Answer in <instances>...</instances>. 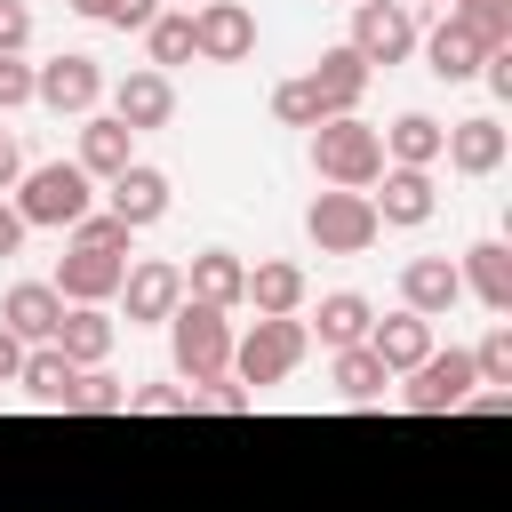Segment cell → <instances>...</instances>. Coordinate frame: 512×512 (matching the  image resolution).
<instances>
[{"mask_svg":"<svg viewBox=\"0 0 512 512\" xmlns=\"http://www.w3.org/2000/svg\"><path fill=\"white\" fill-rule=\"evenodd\" d=\"M8 208L24 216V232H72L88 208H96V184L72 168V160H32L8 192Z\"/></svg>","mask_w":512,"mask_h":512,"instance_id":"obj_1","label":"cell"},{"mask_svg":"<svg viewBox=\"0 0 512 512\" xmlns=\"http://www.w3.org/2000/svg\"><path fill=\"white\" fill-rule=\"evenodd\" d=\"M456 280H464V296H480V312H496V320L512 312V248L504 240H472Z\"/></svg>","mask_w":512,"mask_h":512,"instance_id":"obj_20","label":"cell"},{"mask_svg":"<svg viewBox=\"0 0 512 512\" xmlns=\"http://www.w3.org/2000/svg\"><path fill=\"white\" fill-rule=\"evenodd\" d=\"M440 16H456L480 48H512V0H448Z\"/></svg>","mask_w":512,"mask_h":512,"instance_id":"obj_31","label":"cell"},{"mask_svg":"<svg viewBox=\"0 0 512 512\" xmlns=\"http://www.w3.org/2000/svg\"><path fill=\"white\" fill-rule=\"evenodd\" d=\"M24 168H32V160H24V144H16L8 128H0V200L16 192V176H24Z\"/></svg>","mask_w":512,"mask_h":512,"instance_id":"obj_41","label":"cell"},{"mask_svg":"<svg viewBox=\"0 0 512 512\" xmlns=\"http://www.w3.org/2000/svg\"><path fill=\"white\" fill-rule=\"evenodd\" d=\"M464 408H472V416H512V392H472Z\"/></svg>","mask_w":512,"mask_h":512,"instance_id":"obj_43","label":"cell"},{"mask_svg":"<svg viewBox=\"0 0 512 512\" xmlns=\"http://www.w3.org/2000/svg\"><path fill=\"white\" fill-rule=\"evenodd\" d=\"M192 56L200 64H248L256 56V16L240 0H200L192 8Z\"/></svg>","mask_w":512,"mask_h":512,"instance_id":"obj_11","label":"cell"},{"mask_svg":"<svg viewBox=\"0 0 512 512\" xmlns=\"http://www.w3.org/2000/svg\"><path fill=\"white\" fill-rule=\"evenodd\" d=\"M72 16H88V24H112V0H64Z\"/></svg>","mask_w":512,"mask_h":512,"instance_id":"obj_45","label":"cell"},{"mask_svg":"<svg viewBox=\"0 0 512 512\" xmlns=\"http://www.w3.org/2000/svg\"><path fill=\"white\" fill-rule=\"evenodd\" d=\"M176 8H200V0H176Z\"/></svg>","mask_w":512,"mask_h":512,"instance_id":"obj_47","label":"cell"},{"mask_svg":"<svg viewBox=\"0 0 512 512\" xmlns=\"http://www.w3.org/2000/svg\"><path fill=\"white\" fill-rule=\"evenodd\" d=\"M272 120H280V128H304V136H312V128L328 120V104H320V88H312V80L296 72V80H280V88H272Z\"/></svg>","mask_w":512,"mask_h":512,"instance_id":"obj_32","label":"cell"},{"mask_svg":"<svg viewBox=\"0 0 512 512\" xmlns=\"http://www.w3.org/2000/svg\"><path fill=\"white\" fill-rule=\"evenodd\" d=\"M32 104L56 112V120H88V112L104 104V64H96L88 48H64V56L32 64Z\"/></svg>","mask_w":512,"mask_h":512,"instance_id":"obj_5","label":"cell"},{"mask_svg":"<svg viewBox=\"0 0 512 512\" xmlns=\"http://www.w3.org/2000/svg\"><path fill=\"white\" fill-rule=\"evenodd\" d=\"M128 408V384L112 376V368H80V384H72V416H120Z\"/></svg>","mask_w":512,"mask_h":512,"instance_id":"obj_34","label":"cell"},{"mask_svg":"<svg viewBox=\"0 0 512 512\" xmlns=\"http://www.w3.org/2000/svg\"><path fill=\"white\" fill-rule=\"evenodd\" d=\"M240 304H256V320H304L312 280H304L296 256H264V264H248V296Z\"/></svg>","mask_w":512,"mask_h":512,"instance_id":"obj_14","label":"cell"},{"mask_svg":"<svg viewBox=\"0 0 512 512\" xmlns=\"http://www.w3.org/2000/svg\"><path fill=\"white\" fill-rule=\"evenodd\" d=\"M456 304H464V280H456L448 256H408V264H400V312H416V320H448Z\"/></svg>","mask_w":512,"mask_h":512,"instance_id":"obj_16","label":"cell"},{"mask_svg":"<svg viewBox=\"0 0 512 512\" xmlns=\"http://www.w3.org/2000/svg\"><path fill=\"white\" fill-rule=\"evenodd\" d=\"M16 248H24V216H16V208H8V200H0V264H8V256H16Z\"/></svg>","mask_w":512,"mask_h":512,"instance_id":"obj_42","label":"cell"},{"mask_svg":"<svg viewBox=\"0 0 512 512\" xmlns=\"http://www.w3.org/2000/svg\"><path fill=\"white\" fill-rule=\"evenodd\" d=\"M120 416H192V392L184 384H128V408Z\"/></svg>","mask_w":512,"mask_h":512,"instance_id":"obj_36","label":"cell"},{"mask_svg":"<svg viewBox=\"0 0 512 512\" xmlns=\"http://www.w3.org/2000/svg\"><path fill=\"white\" fill-rule=\"evenodd\" d=\"M472 376H480V392H512V320H496L472 344Z\"/></svg>","mask_w":512,"mask_h":512,"instance_id":"obj_33","label":"cell"},{"mask_svg":"<svg viewBox=\"0 0 512 512\" xmlns=\"http://www.w3.org/2000/svg\"><path fill=\"white\" fill-rule=\"evenodd\" d=\"M128 160H136V136H128L112 112H88V120H80V152H72V168H80L88 184H112Z\"/></svg>","mask_w":512,"mask_h":512,"instance_id":"obj_19","label":"cell"},{"mask_svg":"<svg viewBox=\"0 0 512 512\" xmlns=\"http://www.w3.org/2000/svg\"><path fill=\"white\" fill-rule=\"evenodd\" d=\"M368 328H376V304H368L360 288H328V296H320V312L304 320V336H320L328 352H352V344H368Z\"/></svg>","mask_w":512,"mask_h":512,"instance_id":"obj_22","label":"cell"},{"mask_svg":"<svg viewBox=\"0 0 512 512\" xmlns=\"http://www.w3.org/2000/svg\"><path fill=\"white\" fill-rule=\"evenodd\" d=\"M168 368H176L184 392L208 384V376H232V312L184 296V304L168 312Z\"/></svg>","mask_w":512,"mask_h":512,"instance_id":"obj_2","label":"cell"},{"mask_svg":"<svg viewBox=\"0 0 512 512\" xmlns=\"http://www.w3.org/2000/svg\"><path fill=\"white\" fill-rule=\"evenodd\" d=\"M16 368H24V344L0 328V384H16Z\"/></svg>","mask_w":512,"mask_h":512,"instance_id":"obj_44","label":"cell"},{"mask_svg":"<svg viewBox=\"0 0 512 512\" xmlns=\"http://www.w3.org/2000/svg\"><path fill=\"white\" fill-rule=\"evenodd\" d=\"M328 384H336V400H344V408H376V400L392 392V376H384V360H376L368 344L328 352Z\"/></svg>","mask_w":512,"mask_h":512,"instance_id":"obj_29","label":"cell"},{"mask_svg":"<svg viewBox=\"0 0 512 512\" xmlns=\"http://www.w3.org/2000/svg\"><path fill=\"white\" fill-rule=\"evenodd\" d=\"M192 408H224V416H240V408H256V392L232 384V376H208V384H192Z\"/></svg>","mask_w":512,"mask_h":512,"instance_id":"obj_37","label":"cell"},{"mask_svg":"<svg viewBox=\"0 0 512 512\" xmlns=\"http://www.w3.org/2000/svg\"><path fill=\"white\" fill-rule=\"evenodd\" d=\"M312 168H320L328 192H368V184L384 176V136H376L360 112H336V120L312 128Z\"/></svg>","mask_w":512,"mask_h":512,"instance_id":"obj_3","label":"cell"},{"mask_svg":"<svg viewBox=\"0 0 512 512\" xmlns=\"http://www.w3.org/2000/svg\"><path fill=\"white\" fill-rule=\"evenodd\" d=\"M376 208H368V192H312V208H304V240L320 248V256H368L376 248Z\"/></svg>","mask_w":512,"mask_h":512,"instance_id":"obj_6","label":"cell"},{"mask_svg":"<svg viewBox=\"0 0 512 512\" xmlns=\"http://www.w3.org/2000/svg\"><path fill=\"white\" fill-rule=\"evenodd\" d=\"M120 304H128V328H168V312L184 304V264H168V256H136L128 280H120Z\"/></svg>","mask_w":512,"mask_h":512,"instance_id":"obj_13","label":"cell"},{"mask_svg":"<svg viewBox=\"0 0 512 512\" xmlns=\"http://www.w3.org/2000/svg\"><path fill=\"white\" fill-rule=\"evenodd\" d=\"M344 8H352V0H344Z\"/></svg>","mask_w":512,"mask_h":512,"instance_id":"obj_48","label":"cell"},{"mask_svg":"<svg viewBox=\"0 0 512 512\" xmlns=\"http://www.w3.org/2000/svg\"><path fill=\"white\" fill-rule=\"evenodd\" d=\"M368 352H376V360H384V376L400 384V376H408L424 352H440V344H432V320H416V312H376Z\"/></svg>","mask_w":512,"mask_h":512,"instance_id":"obj_23","label":"cell"},{"mask_svg":"<svg viewBox=\"0 0 512 512\" xmlns=\"http://www.w3.org/2000/svg\"><path fill=\"white\" fill-rule=\"evenodd\" d=\"M160 16V0H112V32H144Z\"/></svg>","mask_w":512,"mask_h":512,"instance_id":"obj_40","label":"cell"},{"mask_svg":"<svg viewBox=\"0 0 512 512\" xmlns=\"http://www.w3.org/2000/svg\"><path fill=\"white\" fill-rule=\"evenodd\" d=\"M416 48H424V72H432V80H448V88H456V80H480V56H488L456 16H440L432 32H416Z\"/></svg>","mask_w":512,"mask_h":512,"instance_id":"obj_24","label":"cell"},{"mask_svg":"<svg viewBox=\"0 0 512 512\" xmlns=\"http://www.w3.org/2000/svg\"><path fill=\"white\" fill-rule=\"evenodd\" d=\"M72 384H80V368H72L56 344H32L24 368H16V392H24L32 408H64V416H72Z\"/></svg>","mask_w":512,"mask_h":512,"instance_id":"obj_27","label":"cell"},{"mask_svg":"<svg viewBox=\"0 0 512 512\" xmlns=\"http://www.w3.org/2000/svg\"><path fill=\"white\" fill-rule=\"evenodd\" d=\"M304 80L320 88V104H328V120H336V112H360V96H368V80H376V72L336 40V48H320V56H312V72H304Z\"/></svg>","mask_w":512,"mask_h":512,"instance_id":"obj_25","label":"cell"},{"mask_svg":"<svg viewBox=\"0 0 512 512\" xmlns=\"http://www.w3.org/2000/svg\"><path fill=\"white\" fill-rule=\"evenodd\" d=\"M376 136H384V168H440V144H448V128L432 112H400Z\"/></svg>","mask_w":512,"mask_h":512,"instance_id":"obj_28","label":"cell"},{"mask_svg":"<svg viewBox=\"0 0 512 512\" xmlns=\"http://www.w3.org/2000/svg\"><path fill=\"white\" fill-rule=\"evenodd\" d=\"M112 120H120L128 136L168 128V120H176V80H168V72H152V64H144V72H128V80L112 88Z\"/></svg>","mask_w":512,"mask_h":512,"instance_id":"obj_15","label":"cell"},{"mask_svg":"<svg viewBox=\"0 0 512 512\" xmlns=\"http://www.w3.org/2000/svg\"><path fill=\"white\" fill-rule=\"evenodd\" d=\"M184 296H192V304H216V312H240V296H248V264H240L232 248H200V256L184 264Z\"/></svg>","mask_w":512,"mask_h":512,"instance_id":"obj_21","label":"cell"},{"mask_svg":"<svg viewBox=\"0 0 512 512\" xmlns=\"http://www.w3.org/2000/svg\"><path fill=\"white\" fill-rule=\"evenodd\" d=\"M112 336H120V320H112L104 304H64V320H56V352H64L72 368H104Z\"/></svg>","mask_w":512,"mask_h":512,"instance_id":"obj_26","label":"cell"},{"mask_svg":"<svg viewBox=\"0 0 512 512\" xmlns=\"http://www.w3.org/2000/svg\"><path fill=\"white\" fill-rule=\"evenodd\" d=\"M440 160H448L456 176H496V168H504V120H496V112L448 120V144H440Z\"/></svg>","mask_w":512,"mask_h":512,"instance_id":"obj_18","label":"cell"},{"mask_svg":"<svg viewBox=\"0 0 512 512\" xmlns=\"http://www.w3.org/2000/svg\"><path fill=\"white\" fill-rule=\"evenodd\" d=\"M120 280H128V256H104V248H80V240H64V256L48 272V288L64 304H112Z\"/></svg>","mask_w":512,"mask_h":512,"instance_id":"obj_12","label":"cell"},{"mask_svg":"<svg viewBox=\"0 0 512 512\" xmlns=\"http://www.w3.org/2000/svg\"><path fill=\"white\" fill-rule=\"evenodd\" d=\"M144 64L168 72V64H192V8H160L144 24Z\"/></svg>","mask_w":512,"mask_h":512,"instance_id":"obj_30","label":"cell"},{"mask_svg":"<svg viewBox=\"0 0 512 512\" xmlns=\"http://www.w3.org/2000/svg\"><path fill=\"white\" fill-rule=\"evenodd\" d=\"M72 240H80V248H104V256H136V232H128L120 216H104V208H88V216L72 224Z\"/></svg>","mask_w":512,"mask_h":512,"instance_id":"obj_35","label":"cell"},{"mask_svg":"<svg viewBox=\"0 0 512 512\" xmlns=\"http://www.w3.org/2000/svg\"><path fill=\"white\" fill-rule=\"evenodd\" d=\"M96 200H104V216H120L128 232H152V224L168 216L176 184H168V168H152V160H128V168H120V176H112Z\"/></svg>","mask_w":512,"mask_h":512,"instance_id":"obj_9","label":"cell"},{"mask_svg":"<svg viewBox=\"0 0 512 512\" xmlns=\"http://www.w3.org/2000/svg\"><path fill=\"white\" fill-rule=\"evenodd\" d=\"M304 352H312L304 320H256L248 336H232V384L272 392V384H288V376L304 368Z\"/></svg>","mask_w":512,"mask_h":512,"instance_id":"obj_4","label":"cell"},{"mask_svg":"<svg viewBox=\"0 0 512 512\" xmlns=\"http://www.w3.org/2000/svg\"><path fill=\"white\" fill-rule=\"evenodd\" d=\"M416 8H448V0H416Z\"/></svg>","mask_w":512,"mask_h":512,"instance_id":"obj_46","label":"cell"},{"mask_svg":"<svg viewBox=\"0 0 512 512\" xmlns=\"http://www.w3.org/2000/svg\"><path fill=\"white\" fill-rule=\"evenodd\" d=\"M472 392H480L472 352H424V360L400 376V408H408V416H456Z\"/></svg>","mask_w":512,"mask_h":512,"instance_id":"obj_8","label":"cell"},{"mask_svg":"<svg viewBox=\"0 0 512 512\" xmlns=\"http://www.w3.org/2000/svg\"><path fill=\"white\" fill-rule=\"evenodd\" d=\"M56 320H64V296L48 288V280H16L8 296H0V328L32 352V344H56Z\"/></svg>","mask_w":512,"mask_h":512,"instance_id":"obj_17","label":"cell"},{"mask_svg":"<svg viewBox=\"0 0 512 512\" xmlns=\"http://www.w3.org/2000/svg\"><path fill=\"white\" fill-rule=\"evenodd\" d=\"M24 104H32V64L0 56V112H24Z\"/></svg>","mask_w":512,"mask_h":512,"instance_id":"obj_39","label":"cell"},{"mask_svg":"<svg viewBox=\"0 0 512 512\" xmlns=\"http://www.w3.org/2000/svg\"><path fill=\"white\" fill-rule=\"evenodd\" d=\"M344 48H352L368 72H376V64H384V72L408 64V56H416V8H408V0H352V40H344Z\"/></svg>","mask_w":512,"mask_h":512,"instance_id":"obj_7","label":"cell"},{"mask_svg":"<svg viewBox=\"0 0 512 512\" xmlns=\"http://www.w3.org/2000/svg\"><path fill=\"white\" fill-rule=\"evenodd\" d=\"M368 208H376L384 232H416V224L440 216V184H432V168H384L368 184Z\"/></svg>","mask_w":512,"mask_h":512,"instance_id":"obj_10","label":"cell"},{"mask_svg":"<svg viewBox=\"0 0 512 512\" xmlns=\"http://www.w3.org/2000/svg\"><path fill=\"white\" fill-rule=\"evenodd\" d=\"M32 48V0H0V56Z\"/></svg>","mask_w":512,"mask_h":512,"instance_id":"obj_38","label":"cell"}]
</instances>
